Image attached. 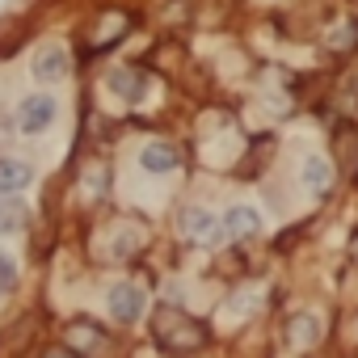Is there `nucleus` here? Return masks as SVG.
I'll return each instance as SVG.
<instances>
[{
	"label": "nucleus",
	"mask_w": 358,
	"mask_h": 358,
	"mask_svg": "<svg viewBox=\"0 0 358 358\" xmlns=\"http://www.w3.org/2000/svg\"><path fill=\"white\" fill-rule=\"evenodd\" d=\"M299 177H303V186H308L312 194H324V190L333 186V160H324V156H308Z\"/></svg>",
	"instance_id": "10"
},
{
	"label": "nucleus",
	"mask_w": 358,
	"mask_h": 358,
	"mask_svg": "<svg viewBox=\"0 0 358 358\" xmlns=\"http://www.w3.org/2000/svg\"><path fill=\"white\" fill-rule=\"evenodd\" d=\"M220 228H224V224H220L211 211H203V207H186V211H182V232L194 236V241H211Z\"/></svg>",
	"instance_id": "8"
},
{
	"label": "nucleus",
	"mask_w": 358,
	"mask_h": 358,
	"mask_svg": "<svg viewBox=\"0 0 358 358\" xmlns=\"http://www.w3.org/2000/svg\"><path fill=\"white\" fill-rule=\"evenodd\" d=\"M224 232H228V236H257V232H262V215H257L253 207H232V211L224 215Z\"/></svg>",
	"instance_id": "12"
},
{
	"label": "nucleus",
	"mask_w": 358,
	"mask_h": 358,
	"mask_svg": "<svg viewBox=\"0 0 358 358\" xmlns=\"http://www.w3.org/2000/svg\"><path fill=\"white\" fill-rule=\"evenodd\" d=\"M287 337H291V345L312 350V345L320 341V320H316V316H308V312H295V316L287 320Z\"/></svg>",
	"instance_id": "9"
},
{
	"label": "nucleus",
	"mask_w": 358,
	"mask_h": 358,
	"mask_svg": "<svg viewBox=\"0 0 358 358\" xmlns=\"http://www.w3.org/2000/svg\"><path fill=\"white\" fill-rule=\"evenodd\" d=\"M106 308H110V316H114L118 324H135V320L148 312V299H143V291H139L135 282H114V287L106 291Z\"/></svg>",
	"instance_id": "2"
},
{
	"label": "nucleus",
	"mask_w": 358,
	"mask_h": 358,
	"mask_svg": "<svg viewBox=\"0 0 358 358\" xmlns=\"http://www.w3.org/2000/svg\"><path fill=\"white\" fill-rule=\"evenodd\" d=\"M177 164H182V156H177V148H173L169 139H152V143L139 148V169L152 173V177H164V173H173Z\"/></svg>",
	"instance_id": "5"
},
{
	"label": "nucleus",
	"mask_w": 358,
	"mask_h": 358,
	"mask_svg": "<svg viewBox=\"0 0 358 358\" xmlns=\"http://www.w3.org/2000/svg\"><path fill=\"white\" fill-rule=\"evenodd\" d=\"M34 182V169L17 156H0V194H22Z\"/></svg>",
	"instance_id": "6"
},
{
	"label": "nucleus",
	"mask_w": 358,
	"mask_h": 358,
	"mask_svg": "<svg viewBox=\"0 0 358 358\" xmlns=\"http://www.w3.org/2000/svg\"><path fill=\"white\" fill-rule=\"evenodd\" d=\"M101 341H106V333H101V324H93V320H76V324L68 329V350H89V354H97Z\"/></svg>",
	"instance_id": "13"
},
{
	"label": "nucleus",
	"mask_w": 358,
	"mask_h": 358,
	"mask_svg": "<svg viewBox=\"0 0 358 358\" xmlns=\"http://www.w3.org/2000/svg\"><path fill=\"white\" fill-rule=\"evenodd\" d=\"M68 68H72V59H68V47L64 43H43L34 51V64H30L34 80H43V85H59L68 76Z\"/></svg>",
	"instance_id": "3"
},
{
	"label": "nucleus",
	"mask_w": 358,
	"mask_h": 358,
	"mask_svg": "<svg viewBox=\"0 0 358 358\" xmlns=\"http://www.w3.org/2000/svg\"><path fill=\"white\" fill-rule=\"evenodd\" d=\"M26 220H30V211L17 194H0V236H13L17 228H26Z\"/></svg>",
	"instance_id": "11"
},
{
	"label": "nucleus",
	"mask_w": 358,
	"mask_h": 358,
	"mask_svg": "<svg viewBox=\"0 0 358 358\" xmlns=\"http://www.w3.org/2000/svg\"><path fill=\"white\" fill-rule=\"evenodd\" d=\"M13 287H17V262H13L5 249H0V299H5Z\"/></svg>",
	"instance_id": "14"
},
{
	"label": "nucleus",
	"mask_w": 358,
	"mask_h": 358,
	"mask_svg": "<svg viewBox=\"0 0 358 358\" xmlns=\"http://www.w3.org/2000/svg\"><path fill=\"white\" fill-rule=\"evenodd\" d=\"M156 341L164 345V350H199L203 345V329L199 324H190L177 308H164L160 316H156Z\"/></svg>",
	"instance_id": "1"
},
{
	"label": "nucleus",
	"mask_w": 358,
	"mask_h": 358,
	"mask_svg": "<svg viewBox=\"0 0 358 358\" xmlns=\"http://www.w3.org/2000/svg\"><path fill=\"white\" fill-rule=\"evenodd\" d=\"M106 85H110L114 97H122V101H139V93H143V72H139V68H114V72L106 76Z\"/></svg>",
	"instance_id": "7"
},
{
	"label": "nucleus",
	"mask_w": 358,
	"mask_h": 358,
	"mask_svg": "<svg viewBox=\"0 0 358 358\" xmlns=\"http://www.w3.org/2000/svg\"><path fill=\"white\" fill-rule=\"evenodd\" d=\"M55 114H59V101L47 97V93H34V97H22V106H17V127H22L26 135H38V131H47V127L55 122Z\"/></svg>",
	"instance_id": "4"
},
{
	"label": "nucleus",
	"mask_w": 358,
	"mask_h": 358,
	"mask_svg": "<svg viewBox=\"0 0 358 358\" xmlns=\"http://www.w3.org/2000/svg\"><path fill=\"white\" fill-rule=\"evenodd\" d=\"M43 358H76V350H68V345H55V350H47Z\"/></svg>",
	"instance_id": "15"
}]
</instances>
